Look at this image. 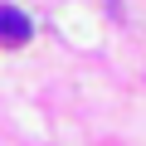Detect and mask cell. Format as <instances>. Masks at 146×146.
Masks as SVG:
<instances>
[{"mask_svg":"<svg viewBox=\"0 0 146 146\" xmlns=\"http://www.w3.org/2000/svg\"><path fill=\"white\" fill-rule=\"evenodd\" d=\"M29 34H34V25H29L25 10L0 5V44H29Z\"/></svg>","mask_w":146,"mask_h":146,"instance_id":"cell-1","label":"cell"}]
</instances>
